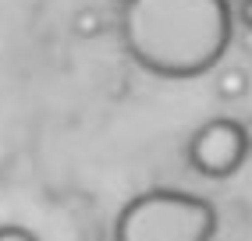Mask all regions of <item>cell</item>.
Segmentation results:
<instances>
[{
  "mask_svg": "<svg viewBox=\"0 0 252 241\" xmlns=\"http://www.w3.org/2000/svg\"><path fill=\"white\" fill-rule=\"evenodd\" d=\"M234 36L227 0H125L121 43L157 78H199L220 67Z\"/></svg>",
  "mask_w": 252,
  "mask_h": 241,
  "instance_id": "cell-1",
  "label": "cell"
},
{
  "mask_svg": "<svg viewBox=\"0 0 252 241\" xmlns=\"http://www.w3.org/2000/svg\"><path fill=\"white\" fill-rule=\"evenodd\" d=\"M217 206L181 188H146L114 216V241H213Z\"/></svg>",
  "mask_w": 252,
  "mask_h": 241,
  "instance_id": "cell-2",
  "label": "cell"
},
{
  "mask_svg": "<svg viewBox=\"0 0 252 241\" xmlns=\"http://www.w3.org/2000/svg\"><path fill=\"white\" fill-rule=\"evenodd\" d=\"M252 152V131L234 117H213L206 124H199L189 139V167L199 178L224 181L231 174H238Z\"/></svg>",
  "mask_w": 252,
  "mask_h": 241,
  "instance_id": "cell-3",
  "label": "cell"
},
{
  "mask_svg": "<svg viewBox=\"0 0 252 241\" xmlns=\"http://www.w3.org/2000/svg\"><path fill=\"white\" fill-rule=\"evenodd\" d=\"M213 89H217V96H220L224 103L245 99L249 89H252V75L245 71V67H220V71H217Z\"/></svg>",
  "mask_w": 252,
  "mask_h": 241,
  "instance_id": "cell-4",
  "label": "cell"
},
{
  "mask_svg": "<svg viewBox=\"0 0 252 241\" xmlns=\"http://www.w3.org/2000/svg\"><path fill=\"white\" fill-rule=\"evenodd\" d=\"M0 241H43V238L29 231L25 223H0Z\"/></svg>",
  "mask_w": 252,
  "mask_h": 241,
  "instance_id": "cell-5",
  "label": "cell"
},
{
  "mask_svg": "<svg viewBox=\"0 0 252 241\" xmlns=\"http://www.w3.org/2000/svg\"><path fill=\"white\" fill-rule=\"evenodd\" d=\"M75 29L82 32V36H96L99 32V14L96 11H78L75 14Z\"/></svg>",
  "mask_w": 252,
  "mask_h": 241,
  "instance_id": "cell-6",
  "label": "cell"
},
{
  "mask_svg": "<svg viewBox=\"0 0 252 241\" xmlns=\"http://www.w3.org/2000/svg\"><path fill=\"white\" fill-rule=\"evenodd\" d=\"M234 18H238L249 32H252V0H242V4H238V11H234Z\"/></svg>",
  "mask_w": 252,
  "mask_h": 241,
  "instance_id": "cell-7",
  "label": "cell"
},
{
  "mask_svg": "<svg viewBox=\"0 0 252 241\" xmlns=\"http://www.w3.org/2000/svg\"><path fill=\"white\" fill-rule=\"evenodd\" d=\"M121 4H125V0H121Z\"/></svg>",
  "mask_w": 252,
  "mask_h": 241,
  "instance_id": "cell-8",
  "label": "cell"
}]
</instances>
